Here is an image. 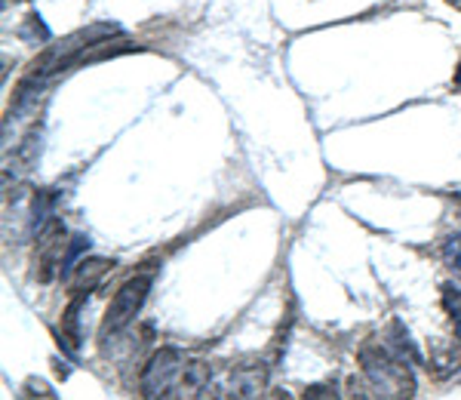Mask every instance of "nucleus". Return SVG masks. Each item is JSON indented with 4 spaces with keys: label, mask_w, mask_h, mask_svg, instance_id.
<instances>
[{
    "label": "nucleus",
    "mask_w": 461,
    "mask_h": 400,
    "mask_svg": "<svg viewBox=\"0 0 461 400\" xmlns=\"http://www.w3.org/2000/svg\"><path fill=\"white\" fill-rule=\"evenodd\" d=\"M360 364H363V376H366L373 395H384V397L415 395V379H412V373H409V360L400 358L391 345H382V342L363 345Z\"/></svg>",
    "instance_id": "nucleus-1"
},
{
    "label": "nucleus",
    "mask_w": 461,
    "mask_h": 400,
    "mask_svg": "<svg viewBox=\"0 0 461 400\" xmlns=\"http://www.w3.org/2000/svg\"><path fill=\"white\" fill-rule=\"evenodd\" d=\"M151 284H154V274L142 271V274H136V277L126 280L121 290L114 293V299H111V305L105 311V317H102V330H99L102 342H108L111 336L123 332L132 321H136V314L142 311V305L148 302Z\"/></svg>",
    "instance_id": "nucleus-2"
},
{
    "label": "nucleus",
    "mask_w": 461,
    "mask_h": 400,
    "mask_svg": "<svg viewBox=\"0 0 461 400\" xmlns=\"http://www.w3.org/2000/svg\"><path fill=\"white\" fill-rule=\"evenodd\" d=\"M185 354L176 351V348H160L148 367L142 369V379H139V388H142L145 397H173L182 391V373H185Z\"/></svg>",
    "instance_id": "nucleus-3"
},
{
    "label": "nucleus",
    "mask_w": 461,
    "mask_h": 400,
    "mask_svg": "<svg viewBox=\"0 0 461 400\" xmlns=\"http://www.w3.org/2000/svg\"><path fill=\"white\" fill-rule=\"evenodd\" d=\"M111 268H114V262H108V259H80L74 268H68V293H93Z\"/></svg>",
    "instance_id": "nucleus-4"
},
{
    "label": "nucleus",
    "mask_w": 461,
    "mask_h": 400,
    "mask_svg": "<svg viewBox=\"0 0 461 400\" xmlns=\"http://www.w3.org/2000/svg\"><path fill=\"white\" fill-rule=\"evenodd\" d=\"M461 367V339H437L428 348V369L437 379H446Z\"/></svg>",
    "instance_id": "nucleus-5"
},
{
    "label": "nucleus",
    "mask_w": 461,
    "mask_h": 400,
    "mask_svg": "<svg viewBox=\"0 0 461 400\" xmlns=\"http://www.w3.org/2000/svg\"><path fill=\"white\" fill-rule=\"evenodd\" d=\"M265 388V369L258 367H237L230 373V391L237 397H256Z\"/></svg>",
    "instance_id": "nucleus-6"
},
{
    "label": "nucleus",
    "mask_w": 461,
    "mask_h": 400,
    "mask_svg": "<svg viewBox=\"0 0 461 400\" xmlns=\"http://www.w3.org/2000/svg\"><path fill=\"white\" fill-rule=\"evenodd\" d=\"M86 302V293H77L71 295L68 308L62 314V339H68V348H77L80 345V308Z\"/></svg>",
    "instance_id": "nucleus-7"
},
{
    "label": "nucleus",
    "mask_w": 461,
    "mask_h": 400,
    "mask_svg": "<svg viewBox=\"0 0 461 400\" xmlns=\"http://www.w3.org/2000/svg\"><path fill=\"white\" fill-rule=\"evenodd\" d=\"M210 385V367L200 364V360H188L182 373V391L178 395H197Z\"/></svg>",
    "instance_id": "nucleus-8"
},
{
    "label": "nucleus",
    "mask_w": 461,
    "mask_h": 400,
    "mask_svg": "<svg viewBox=\"0 0 461 400\" xmlns=\"http://www.w3.org/2000/svg\"><path fill=\"white\" fill-rule=\"evenodd\" d=\"M443 308L449 311L452 327H456V336L461 339V286L443 284Z\"/></svg>",
    "instance_id": "nucleus-9"
},
{
    "label": "nucleus",
    "mask_w": 461,
    "mask_h": 400,
    "mask_svg": "<svg viewBox=\"0 0 461 400\" xmlns=\"http://www.w3.org/2000/svg\"><path fill=\"white\" fill-rule=\"evenodd\" d=\"M19 37L28 43H47L50 41V28L43 25V19L37 16V13H32V16L25 19V25L19 28Z\"/></svg>",
    "instance_id": "nucleus-10"
},
{
    "label": "nucleus",
    "mask_w": 461,
    "mask_h": 400,
    "mask_svg": "<svg viewBox=\"0 0 461 400\" xmlns=\"http://www.w3.org/2000/svg\"><path fill=\"white\" fill-rule=\"evenodd\" d=\"M443 259H446V265L452 268V274L461 280V234L449 237V243L443 247Z\"/></svg>",
    "instance_id": "nucleus-11"
},
{
    "label": "nucleus",
    "mask_w": 461,
    "mask_h": 400,
    "mask_svg": "<svg viewBox=\"0 0 461 400\" xmlns=\"http://www.w3.org/2000/svg\"><path fill=\"white\" fill-rule=\"evenodd\" d=\"M25 395H28V397H34V395H41V397H56V391H50V385H47V382H41V379H28V382H25Z\"/></svg>",
    "instance_id": "nucleus-12"
},
{
    "label": "nucleus",
    "mask_w": 461,
    "mask_h": 400,
    "mask_svg": "<svg viewBox=\"0 0 461 400\" xmlns=\"http://www.w3.org/2000/svg\"><path fill=\"white\" fill-rule=\"evenodd\" d=\"M336 385H311L308 391H304V397H336Z\"/></svg>",
    "instance_id": "nucleus-13"
},
{
    "label": "nucleus",
    "mask_w": 461,
    "mask_h": 400,
    "mask_svg": "<svg viewBox=\"0 0 461 400\" xmlns=\"http://www.w3.org/2000/svg\"><path fill=\"white\" fill-rule=\"evenodd\" d=\"M446 4H449L452 10H458V13H461V0H446Z\"/></svg>",
    "instance_id": "nucleus-14"
},
{
    "label": "nucleus",
    "mask_w": 461,
    "mask_h": 400,
    "mask_svg": "<svg viewBox=\"0 0 461 400\" xmlns=\"http://www.w3.org/2000/svg\"><path fill=\"white\" fill-rule=\"evenodd\" d=\"M456 86H461V65L456 68Z\"/></svg>",
    "instance_id": "nucleus-15"
}]
</instances>
